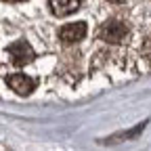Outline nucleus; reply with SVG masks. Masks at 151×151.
I'll return each instance as SVG.
<instances>
[{
	"instance_id": "f257e3e1",
	"label": "nucleus",
	"mask_w": 151,
	"mask_h": 151,
	"mask_svg": "<svg viewBox=\"0 0 151 151\" xmlns=\"http://www.w3.org/2000/svg\"><path fill=\"white\" fill-rule=\"evenodd\" d=\"M126 34H128V29L122 21H107L99 27V38L105 40V42H111V44L122 42L126 38Z\"/></svg>"
},
{
	"instance_id": "7ed1b4c3",
	"label": "nucleus",
	"mask_w": 151,
	"mask_h": 151,
	"mask_svg": "<svg viewBox=\"0 0 151 151\" xmlns=\"http://www.w3.org/2000/svg\"><path fill=\"white\" fill-rule=\"evenodd\" d=\"M84 36H86V23H82V21L67 23V25H65V27H61V32H59V38H61L65 44L80 42Z\"/></svg>"
},
{
	"instance_id": "0eeeda50",
	"label": "nucleus",
	"mask_w": 151,
	"mask_h": 151,
	"mask_svg": "<svg viewBox=\"0 0 151 151\" xmlns=\"http://www.w3.org/2000/svg\"><path fill=\"white\" fill-rule=\"evenodd\" d=\"M6 2H21V0H6Z\"/></svg>"
},
{
	"instance_id": "423d86ee",
	"label": "nucleus",
	"mask_w": 151,
	"mask_h": 151,
	"mask_svg": "<svg viewBox=\"0 0 151 151\" xmlns=\"http://www.w3.org/2000/svg\"><path fill=\"white\" fill-rule=\"evenodd\" d=\"M109 2H113V4H120V2H124V0H109Z\"/></svg>"
},
{
	"instance_id": "f03ea898",
	"label": "nucleus",
	"mask_w": 151,
	"mask_h": 151,
	"mask_svg": "<svg viewBox=\"0 0 151 151\" xmlns=\"http://www.w3.org/2000/svg\"><path fill=\"white\" fill-rule=\"evenodd\" d=\"M9 57H11V61L15 65H27L34 59V50L25 40H19V42L9 46Z\"/></svg>"
},
{
	"instance_id": "20e7f679",
	"label": "nucleus",
	"mask_w": 151,
	"mask_h": 151,
	"mask_svg": "<svg viewBox=\"0 0 151 151\" xmlns=\"http://www.w3.org/2000/svg\"><path fill=\"white\" fill-rule=\"evenodd\" d=\"M6 84L17 92V94H29L32 90H34V86H36V82L32 80V78H27V76H23V73H13V76H9L6 78Z\"/></svg>"
},
{
	"instance_id": "39448f33",
	"label": "nucleus",
	"mask_w": 151,
	"mask_h": 151,
	"mask_svg": "<svg viewBox=\"0 0 151 151\" xmlns=\"http://www.w3.org/2000/svg\"><path fill=\"white\" fill-rule=\"evenodd\" d=\"M50 2V11L57 17H65L73 11H78V6L82 4V0H48Z\"/></svg>"
}]
</instances>
